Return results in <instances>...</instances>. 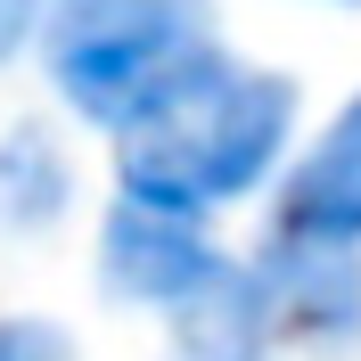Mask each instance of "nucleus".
<instances>
[{
	"mask_svg": "<svg viewBox=\"0 0 361 361\" xmlns=\"http://www.w3.org/2000/svg\"><path fill=\"white\" fill-rule=\"evenodd\" d=\"M288 140H295V82L214 58L148 123L123 132V197L205 222V214L255 197L279 173Z\"/></svg>",
	"mask_w": 361,
	"mask_h": 361,
	"instance_id": "f257e3e1",
	"label": "nucleus"
},
{
	"mask_svg": "<svg viewBox=\"0 0 361 361\" xmlns=\"http://www.w3.org/2000/svg\"><path fill=\"white\" fill-rule=\"evenodd\" d=\"M222 58V17L214 0H58L42 33V66L82 123L99 132H132L197 82Z\"/></svg>",
	"mask_w": 361,
	"mask_h": 361,
	"instance_id": "f03ea898",
	"label": "nucleus"
},
{
	"mask_svg": "<svg viewBox=\"0 0 361 361\" xmlns=\"http://www.w3.org/2000/svg\"><path fill=\"white\" fill-rule=\"evenodd\" d=\"M222 271L230 263L197 238V222H189V214H164V205L123 197L107 214V230H99V279H107V295H123V304L180 312V304H197Z\"/></svg>",
	"mask_w": 361,
	"mask_h": 361,
	"instance_id": "7ed1b4c3",
	"label": "nucleus"
},
{
	"mask_svg": "<svg viewBox=\"0 0 361 361\" xmlns=\"http://www.w3.org/2000/svg\"><path fill=\"white\" fill-rule=\"evenodd\" d=\"M271 295V320L288 345L312 353H345L361 345V247H329V238H271V263L255 271Z\"/></svg>",
	"mask_w": 361,
	"mask_h": 361,
	"instance_id": "20e7f679",
	"label": "nucleus"
},
{
	"mask_svg": "<svg viewBox=\"0 0 361 361\" xmlns=\"http://www.w3.org/2000/svg\"><path fill=\"white\" fill-rule=\"evenodd\" d=\"M279 230L288 238L361 247V90L337 107V123L295 157L288 189H279Z\"/></svg>",
	"mask_w": 361,
	"mask_h": 361,
	"instance_id": "39448f33",
	"label": "nucleus"
},
{
	"mask_svg": "<svg viewBox=\"0 0 361 361\" xmlns=\"http://www.w3.org/2000/svg\"><path fill=\"white\" fill-rule=\"evenodd\" d=\"M279 320L255 271H222L197 304L173 312V361H271Z\"/></svg>",
	"mask_w": 361,
	"mask_h": 361,
	"instance_id": "423d86ee",
	"label": "nucleus"
},
{
	"mask_svg": "<svg viewBox=\"0 0 361 361\" xmlns=\"http://www.w3.org/2000/svg\"><path fill=\"white\" fill-rule=\"evenodd\" d=\"M74 205V173L66 148L42 132V123H8L0 132V230L8 238H33Z\"/></svg>",
	"mask_w": 361,
	"mask_h": 361,
	"instance_id": "0eeeda50",
	"label": "nucleus"
},
{
	"mask_svg": "<svg viewBox=\"0 0 361 361\" xmlns=\"http://www.w3.org/2000/svg\"><path fill=\"white\" fill-rule=\"evenodd\" d=\"M0 361H82V353H74V337L58 320L17 312V320H0Z\"/></svg>",
	"mask_w": 361,
	"mask_h": 361,
	"instance_id": "6e6552de",
	"label": "nucleus"
},
{
	"mask_svg": "<svg viewBox=\"0 0 361 361\" xmlns=\"http://www.w3.org/2000/svg\"><path fill=\"white\" fill-rule=\"evenodd\" d=\"M49 17H58V0H0V66H8V58H25V49L42 42Z\"/></svg>",
	"mask_w": 361,
	"mask_h": 361,
	"instance_id": "1a4fd4ad",
	"label": "nucleus"
}]
</instances>
